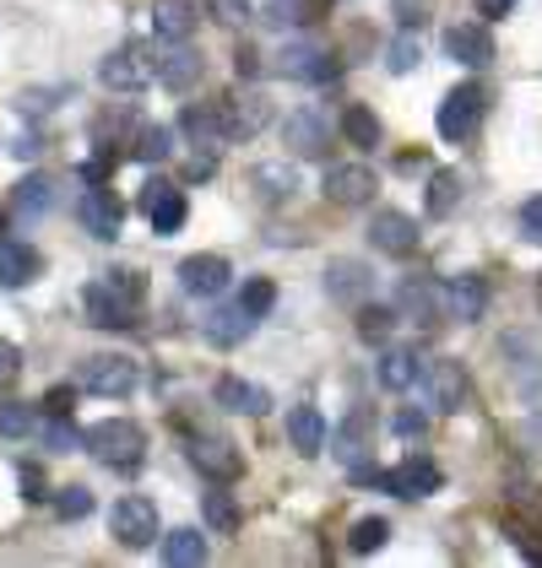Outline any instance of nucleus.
<instances>
[{"label":"nucleus","mask_w":542,"mask_h":568,"mask_svg":"<svg viewBox=\"0 0 542 568\" xmlns=\"http://www.w3.org/2000/svg\"><path fill=\"white\" fill-rule=\"evenodd\" d=\"M82 304H88V325L126 331V325H136V308H141V276L136 271H109L103 282H92L82 293Z\"/></svg>","instance_id":"nucleus-1"},{"label":"nucleus","mask_w":542,"mask_h":568,"mask_svg":"<svg viewBox=\"0 0 542 568\" xmlns=\"http://www.w3.org/2000/svg\"><path fill=\"white\" fill-rule=\"evenodd\" d=\"M82 449H88L92 460H103L109 471H136L147 460V434H141V423H131V417H103V423H92L88 434H82Z\"/></svg>","instance_id":"nucleus-2"},{"label":"nucleus","mask_w":542,"mask_h":568,"mask_svg":"<svg viewBox=\"0 0 542 568\" xmlns=\"http://www.w3.org/2000/svg\"><path fill=\"white\" fill-rule=\"evenodd\" d=\"M499 525H504V530H510V541L526 552V564H542V487L515 481V487L504 493Z\"/></svg>","instance_id":"nucleus-3"},{"label":"nucleus","mask_w":542,"mask_h":568,"mask_svg":"<svg viewBox=\"0 0 542 568\" xmlns=\"http://www.w3.org/2000/svg\"><path fill=\"white\" fill-rule=\"evenodd\" d=\"M109 536H114L120 547H131V552L152 547V541L163 536V525H158V504H152V498H141V493H126V498L109 509Z\"/></svg>","instance_id":"nucleus-4"},{"label":"nucleus","mask_w":542,"mask_h":568,"mask_svg":"<svg viewBox=\"0 0 542 568\" xmlns=\"http://www.w3.org/2000/svg\"><path fill=\"white\" fill-rule=\"evenodd\" d=\"M158 77V54H152V44H120L103 65H98V82L109 92H141L147 82Z\"/></svg>","instance_id":"nucleus-5"},{"label":"nucleus","mask_w":542,"mask_h":568,"mask_svg":"<svg viewBox=\"0 0 542 568\" xmlns=\"http://www.w3.org/2000/svg\"><path fill=\"white\" fill-rule=\"evenodd\" d=\"M483 109H489V92L478 88V82H461L440 98V114H434V125L445 141H466V135H478L483 125Z\"/></svg>","instance_id":"nucleus-6"},{"label":"nucleus","mask_w":542,"mask_h":568,"mask_svg":"<svg viewBox=\"0 0 542 568\" xmlns=\"http://www.w3.org/2000/svg\"><path fill=\"white\" fill-rule=\"evenodd\" d=\"M218 125H223V141H250L271 125V98L267 92H228L218 98Z\"/></svg>","instance_id":"nucleus-7"},{"label":"nucleus","mask_w":542,"mask_h":568,"mask_svg":"<svg viewBox=\"0 0 542 568\" xmlns=\"http://www.w3.org/2000/svg\"><path fill=\"white\" fill-rule=\"evenodd\" d=\"M136 212L152 222V233H180L190 206H184V190L174 179H147L141 195H136Z\"/></svg>","instance_id":"nucleus-8"},{"label":"nucleus","mask_w":542,"mask_h":568,"mask_svg":"<svg viewBox=\"0 0 542 568\" xmlns=\"http://www.w3.org/2000/svg\"><path fill=\"white\" fill-rule=\"evenodd\" d=\"M184 455H190V466L201 471L207 481H239L244 477V455L228 444V438H218V434H195L190 444H184Z\"/></svg>","instance_id":"nucleus-9"},{"label":"nucleus","mask_w":542,"mask_h":568,"mask_svg":"<svg viewBox=\"0 0 542 568\" xmlns=\"http://www.w3.org/2000/svg\"><path fill=\"white\" fill-rule=\"evenodd\" d=\"M374 487H385V493H397V498H434L440 487H445V477H440V466L429 460V455H406V460H397L391 471H380V481Z\"/></svg>","instance_id":"nucleus-10"},{"label":"nucleus","mask_w":542,"mask_h":568,"mask_svg":"<svg viewBox=\"0 0 542 568\" xmlns=\"http://www.w3.org/2000/svg\"><path fill=\"white\" fill-rule=\"evenodd\" d=\"M440 308H445V320H455V325H478L489 314V282L478 271H461V276H451L440 287Z\"/></svg>","instance_id":"nucleus-11"},{"label":"nucleus","mask_w":542,"mask_h":568,"mask_svg":"<svg viewBox=\"0 0 542 568\" xmlns=\"http://www.w3.org/2000/svg\"><path fill=\"white\" fill-rule=\"evenodd\" d=\"M277 71H282L288 82L325 88V82H337V77H342V60H337V54H325V49H315V44H288L282 49V60H277Z\"/></svg>","instance_id":"nucleus-12"},{"label":"nucleus","mask_w":542,"mask_h":568,"mask_svg":"<svg viewBox=\"0 0 542 568\" xmlns=\"http://www.w3.org/2000/svg\"><path fill=\"white\" fill-rule=\"evenodd\" d=\"M82 390L109 395V400H126L136 390V363L120 357V352H103V357H88L82 363Z\"/></svg>","instance_id":"nucleus-13"},{"label":"nucleus","mask_w":542,"mask_h":568,"mask_svg":"<svg viewBox=\"0 0 542 568\" xmlns=\"http://www.w3.org/2000/svg\"><path fill=\"white\" fill-rule=\"evenodd\" d=\"M77 217H82V227H88L92 239L114 244L120 227H126V201H120L109 184H92L88 195H82V206H77Z\"/></svg>","instance_id":"nucleus-14"},{"label":"nucleus","mask_w":542,"mask_h":568,"mask_svg":"<svg viewBox=\"0 0 542 568\" xmlns=\"http://www.w3.org/2000/svg\"><path fill=\"white\" fill-rule=\"evenodd\" d=\"M282 146L299 152V158H320V152L331 146V120H325V109H293V114L282 120Z\"/></svg>","instance_id":"nucleus-15"},{"label":"nucleus","mask_w":542,"mask_h":568,"mask_svg":"<svg viewBox=\"0 0 542 568\" xmlns=\"http://www.w3.org/2000/svg\"><path fill=\"white\" fill-rule=\"evenodd\" d=\"M369 244H374L380 255H391V261H406V255L418 250V222L406 217V212H374Z\"/></svg>","instance_id":"nucleus-16"},{"label":"nucleus","mask_w":542,"mask_h":568,"mask_svg":"<svg viewBox=\"0 0 542 568\" xmlns=\"http://www.w3.org/2000/svg\"><path fill=\"white\" fill-rule=\"evenodd\" d=\"M228 282H233V265L223 255H190V261H180V287L190 298H218Z\"/></svg>","instance_id":"nucleus-17"},{"label":"nucleus","mask_w":542,"mask_h":568,"mask_svg":"<svg viewBox=\"0 0 542 568\" xmlns=\"http://www.w3.org/2000/svg\"><path fill=\"white\" fill-rule=\"evenodd\" d=\"M369 287H374V271L363 261H348V255L325 261V298H337V304H363Z\"/></svg>","instance_id":"nucleus-18"},{"label":"nucleus","mask_w":542,"mask_h":568,"mask_svg":"<svg viewBox=\"0 0 542 568\" xmlns=\"http://www.w3.org/2000/svg\"><path fill=\"white\" fill-rule=\"evenodd\" d=\"M466 400H472L466 368H461V363H434V368H429V406L455 417V412H466Z\"/></svg>","instance_id":"nucleus-19"},{"label":"nucleus","mask_w":542,"mask_h":568,"mask_svg":"<svg viewBox=\"0 0 542 568\" xmlns=\"http://www.w3.org/2000/svg\"><path fill=\"white\" fill-rule=\"evenodd\" d=\"M325 201H337V206H363L369 195H374V169L369 163H342V169H325Z\"/></svg>","instance_id":"nucleus-20"},{"label":"nucleus","mask_w":542,"mask_h":568,"mask_svg":"<svg viewBox=\"0 0 542 568\" xmlns=\"http://www.w3.org/2000/svg\"><path fill=\"white\" fill-rule=\"evenodd\" d=\"M201 49H190V44H169L163 54H158V82L169 92H190L195 82H201Z\"/></svg>","instance_id":"nucleus-21"},{"label":"nucleus","mask_w":542,"mask_h":568,"mask_svg":"<svg viewBox=\"0 0 542 568\" xmlns=\"http://www.w3.org/2000/svg\"><path fill=\"white\" fill-rule=\"evenodd\" d=\"M445 54L461 60V65H472V71H483L489 60H494V39H489V28H478V22H461L445 33Z\"/></svg>","instance_id":"nucleus-22"},{"label":"nucleus","mask_w":542,"mask_h":568,"mask_svg":"<svg viewBox=\"0 0 542 568\" xmlns=\"http://www.w3.org/2000/svg\"><path fill=\"white\" fill-rule=\"evenodd\" d=\"M201 331H207V342H212V347H239V342L255 331V314H250L244 304H223V308H212V314H207V325H201Z\"/></svg>","instance_id":"nucleus-23"},{"label":"nucleus","mask_w":542,"mask_h":568,"mask_svg":"<svg viewBox=\"0 0 542 568\" xmlns=\"http://www.w3.org/2000/svg\"><path fill=\"white\" fill-rule=\"evenodd\" d=\"M212 395H218V406L239 412V417H267L271 412V395L261 390V385H250V379H239V374H223Z\"/></svg>","instance_id":"nucleus-24"},{"label":"nucleus","mask_w":542,"mask_h":568,"mask_svg":"<svg viewBox=\"0 0 542 568\" xmlns=\"http://www.w3.org/2000/svg\"><path fill=\"white\" fill-rule=\"evenodd\" d=\"M39 271H44V255L33 244H6L0 239V287H28V282H39Z\"/></svg>","instance_id":"nucleus-25"},{"label":"nucleus","mask_w":542,"mask_h":568,"mask_svg":"<svg viewBox=\"0 0 542 568\" xmlns=\"http://www.w3.org/2000/svg\"><path fill=\"white\" fill-rule=\"evenodd\" d=\"M152 33L169 44H184L195 33V6L190 0H152Z\"/></svg>","instance_id":"nucleus-26"},{"label":"nucleus","mask_w":542,"mask_h":568,"mask_svg":"<svg viewBox=\"0 0 542 568\" xmlns=\"http://www.w3.org/2000/svg\"><path fill=\"white\" fill-rule=\"evenodd\" d=\"M288 438H293V449L299 455H325V417H320V406H293L288 412Z\"/></svg>","instance_id":"nucleus-27"},{"label":"nucleus","mask_w":542,"mask_h":568,"mask_svg":"<svg viewBox=\"0 0 542 568\" xmlns=\"http://www.w3.org/2000/svg\"><path fill=\"white\" fill-rule=\"evenodd\" d=\"M180 131L201 146V152H218L223 146V125H218V103H184Z\"/></svg>","instance_id":"nucleus-28"},{"label":"nucleus","mask_w":542,"mask_h":568,"mask_svg":"<svg viewBox=\"0 0 542 568\" xmlns=\"http://www.w3.org/2000/svg\"><path fill=\"white\" fill-rule=\"evenodd\" d=\"M418 379H423V357L412 347H391L380 357V385L385 390H412Z\"/></svg>","instance_id":"nucleus-29"},{"label":"nucleus","mask_w":542,"mask_h":568,"mask_svg":"<svg viewBox=\"0 0 542 568\" xmlns=\"http://www.w3.org/2000/svg\"><path fill=\"white\" fill-rule=\"evenodd\" d=\"M49 206H54V179H44V174L17 179V190H11V212H22V217H44Z\"/></svg>","instance_id":"nucleus-30"},{"label":"nucleus","mask_w":542,"mask_h":568,"mask_svg":"<svg viewBox=\"0 0 542 568\" xmlns=\"http://www.w3.org/2000/svg\"><path fill=\"white\" fill-rule=\"evenodd\" d=\"M402 314H412L418 325H440V320H445L440 287H429L423 276H418V282H402Z\"/></svg>","instance_id":"nucleus-31"},{"label":"nucleus","mask_w":542,"mask_h":568,"mask_svg":"<svg viewBox=\"0 0 542 568\" xmlns=\"http://www.w3.org/2000/svg\"><path fill=\"white\" fill-rule=\"evenodd\" d=\"M158 541H163V564L169 568L207 564V536H195V530H169V536H158Z\"/></svg>","instance_id":"nucleus-32"},{"label":"nucleus","mask_w":542,"mask_h":568,"mask_svg":"<svg viewBox=\"0 0 542 568\" xmlns=\"http://www.w3.org/2000/svg\"><path fill=\"white\" fill-rule=\"evenodd\" d=\"M423 206H429V217H451L455 206H461V174H455V169H434Z\"/></svg>","instance_id":"nucleus-33"},{"label":"nucleus","mask_w":542,"mask_h":568,"mask_svg":"<svg viewBox=\"0 0 542 568\" xmlns=\"http://www.w3.org/2000/svg\"><path fill=\"white\" fill-rule=\"evenodd\" d=\"M385 541H391V520H380V515H363V520H353V530H348V552H353V558L380 552Z\"/></svg>","instance_id":"nucleus-34"},{"label":"nucleus","mask_w":542,"mask_h":568,"mask_svg":"<svg viewBox=\"0 0 542 568\" xmlns=\"http://www.w3.org/2000/svg\"><path fill=\"white\" fill-rule=\"evenodd\" d=\"M169 152H174V131H169V125H141V131H136V141H131L136 163H163Z\"/></svg>","instance_id":"nucleus-35"},{"label":"nucleus","mask_w":542,"mask_h":568,"mask_svg":"<svg viewBox=\"0 0 542 568\" xmlns=\"http://www.w3.org/2000/svg\"><path fill=\"white\" fill-rule=\"evenodd\" d=\"M342 135H348L353 146H380V120H374V109H369V103H348Z\"/></svg>","instance_id":"nucleus-36"},{"label":"nucleus","mask_w":542,"mask_h":568,"mask_svg":"<svg viewBox=\"0 0 542 568\" xmlns=\"http://www.w3.org/2000/svg\"><path fill=\"white\" fill-rule=\"evenodd\" d=\"M255 184H261L267 201H288V195L299 190V169H293V163H261V169H255Z\"/></svg>","instance_id":"nucleus-37"},{"label":"nucleus","mask_w":542,"mask_h":568,"mask_svg":"<svg viewBox=\"0 0 542 568\" xmlns=\"http://www.w3.org/2000/svg\"><path fill=\"white\" fill-rule=\"evenodd\" d=\"M201 515L212 530H239V504H233V493H223V481H212V493L201 498Z\"/></svg>","instance_id":"nucleus-38"},{"label":"nucleus","mask_w":542,"mask_h":568,"mask_svg":"<svg viewBox=\"0 0 542 568\" xmlns=\"http://www.w3.org/2000/svg\"><path fill=\"white\" fill-rule=\"evenodd\" d=\"M391 331H397V308L385 304H359V336L363 342H391Z\"/></svg>","instance_id":"nucleus-39"},{"label":"nucleus","mask_w":542,"mask_h":568,"mask_svg":"<svg viewBox=\"0 0 542 568\" xmlns=\"http://www.w3.org/2000/svg\"><path fill=\"white\" fill-rule=\"evenodd\" d=\"M39 434V412L22 400H0V438H33Z\"/></svg>","instance_id":"nucleus-40"},{"label":"nucleus","mask_w":542,"mask_h":568,"mask_svg":"<svg viewBox=\"0 0 542 568\" xmlns=\"http://www.w3.org/2000/svg\"><path fill=\"white\" fill-rule=\"evenodd\" d=\"M418 60H423V49L412 39V28H402V33L391 39V49H385V71H391V77H406V71H418Z\"/></svg>","instance_id":"nucleus-41"},{"label":"nucleus","mask_w":542,"mask_h":568,"mask_svg":"<svg viewBox=\"0 0 542 568\" xmlns=\"http://www.w3.org/2000/svg\"><path fill=\"white\" fill-rule=\"evenodd\" d=\"M49 504H54V515H60V520H88L92 515V493L88 487H54V493H49Z\"/></svg>","instance_id":"nucleus-42"},{"label":"nucleus","mask_w":542,"mask_h":568,"mask_svg":"<svg viewBox=\"0 0 542 568\" xmlns=\"http://www.w3.org/2000/svg\"><path fill=\"white\" fill-rule=\"evenodd\" d=\"M310 11H315L310 0H277V6H267V22L277 33H282V28H304V22H315Z\"/></svg>","instance_id":"nucleus-43"},{"label":"nucleus","mask_w":542,"mask_h":568,"mask_svg":"<svg viewBox=\"0 0 542 568\" xmlns=\"http://www.w3.org/2000/svg\"><path fill=\"white\" fill-rule=\"evenodd\" d=\"M239 304L250 308L255 320H267V314H271V304H277V287H271L267 276H255V282H244V293H239Z\"/></svg>","instance_id":"nucleus-44"},{"label":"nucleus","mask_w":542,"mask_h":568,"mask_svg":"<svg viewBox=\"0 0 542 568\" xmlns=\"http://www.w3.org/2000/svg\"><path fill=\"white\" fill-rule=\"evenodd\" d=\"M44 444H49V449H66V455H71V449H82V434L71 428V417H49V423H44Z\"/></svg>","instance_id":"nucleus-45"},{"label":"nucleus","mask_w":542,"mask_h":568,"mask_svg":"<svg viewBox=\"0 0 542 568\" xmlns=\"http://www.w3.org/2000/svg\"><path fill=\"white\" fill-rule=\"evenodd\" d=\"M17 481H22V498H28V504H44L49 498L44 466H33V460H28V466H17Z\"/></svg>","instance_id":"nucleus-46"},{"label":"nucleus","mask_w":542,"mask_h":568,"mask_svg":"<svg viewBox=\"0 0 542 568\" xmlns=\"http://www.w3.org/2000/svg\"><path fill=\"white\" fill-rule=\"evenodd\" d=\"M22 379V347H11V342H0V395L11 390Z\"/></svg>","instance_id":"nucleus-47"},{"label":"nucleus","mask_w":542,"mask_h":568,"mask_svg":"<svg viewBox=\"0 0 542 568\" xmlns=\"http://www.w3.org/2000/svg\"><path fill=\"white\" fill-rule=\"evenodd\" d=\"M114 169H120V152H109V146H103V152L92 158L82 174H88V184H109V179H114Z\"/></svg>","instance_id":"nucleus-48"},{"label":"nucleus","mask_w":542,"mask_h":568,"mask_svg":"<svg viewBox=\"0 0 542 568\" xmlns=\"http://www.w3.org/2000/svg\"><path fill=\"white\" fill-rule=\"evenodd\" d=\"M391 428H397V438H423L429 434V412H397Z\"/></svg>","instance_id":"nucleus-49"},{"label":"nucleus","mask_w":542,"mask_h":568,"mask_svg":"<svg viewBox=\"0 0 542 568\" xmlns=\"http://www.w3.org/2000/svg\"><path fill=\"white\" fill-rule=\"evenodd\" d=\"M391 11H397L402 28H423L429 22V0H391Z\"/></svg>","instance_id":"nucleus-50"},{"label":"nucleus","mask_w":542,"mask_h":568,"mask_svg":"<svg viewBox=\"0 0 542 568\" xmlns=\"http://www.w3.org/2000/svg\"><path fill=\"white\" fill-rule=\"evenodd\" d=\"M233 77H244V82H255V77H261V54H255V44L233 49Z\"/></svg>","instance_id":"nucleus-51"},{"label":"nucleus","mask_w":542,"mask_h":568,"mask_svg":"<svg viewBox=\"0 0 542 568\" xmlns=\"http://www.w3.org/2000/svg\"><path fill=\"white\" fill-rule=\"evenodd\" d=\"M71 406H77V390L71 385H54L44 395V417H71Z\"/></svg>","instance_id":"nucleus-52"},{"label":"nucleus","mask_w":542,"mask_h":568,"mask_svg":"<svg viewBox=\"0 0 542 568\" xmlns=\"http://www.w3.org/2000/svg\"><path fill=\"white\" fill-rule=\"evenodd\" d=\"M207 6H212V17H218V22H228V28L250 22V6H244V0H207Z\"/></svg>","instance_id":"nucleus-53"},{"label":"nucleus","mask_w":542,"mask_h":568,"mask_svg":"<svg viewBox=\"0 0 542 568\" xmlns=\"http://www.w3.org/2000/svg\"><path fill=\"white\" fill-rule=\"evenodd\" d=\"M521 233H526V239H538V244H542V195H532V201L521 206Z\"/></svg>","instance_id":"nucleus-54"},{"label":"nucleus","mask_w":542,"mask_h":568,"mask_svg":"<svg viewBox=\"0 0 542 568\" xmlns=\"http://www.w3.org/2000/svg\"><path fill=\"white\" fill-rule=\"evenodd\" d=\"M11 152H17V158H39V152H44V141H39L33 131H22L17 141H11Z\"/></svg>","instance_id":"nucleus-55"},{"label":"nucleus","mask_w":542,"mask_h":568,"mask_svg":"<svg viewBox=\"0 0 542 568\" xmlns=\"http://www.w3.org/2000/svg\"><path fill=\"white\" fill-rule=\"evenodd\" d=\"M510 6H515V0H478V11H483V17H504Z\"/></svg>","instance_id":"nucleus-56"},{"label":"nucleus","mask_w":542,"mask_h":568,"mask_svg":"<svg viewBox=\"0 0 542 568\" xmlns=\"http://www.w3.org/2000/svg\"><path fill=\"white\" fill-rule=\"evenodd\" d=\"M397 169H402V174H412V169H429V158H423V152H406V158L397 163Z\"/></svg>","instance_id":"nucleus-57"},{"label":"nucleus","mask_w":542,"mask_h":568,"mask_svg":"<svg viewBox=\"0 0 542 568\" xmlns=\"http://www.w3.org/2000/svg\"><path fill=\"white\" fill-rule=\"evenodd\" d=\"M0 233H6V212H0Z\"/></svg>","instance_id":"nucleus-58"}]
</instances>
